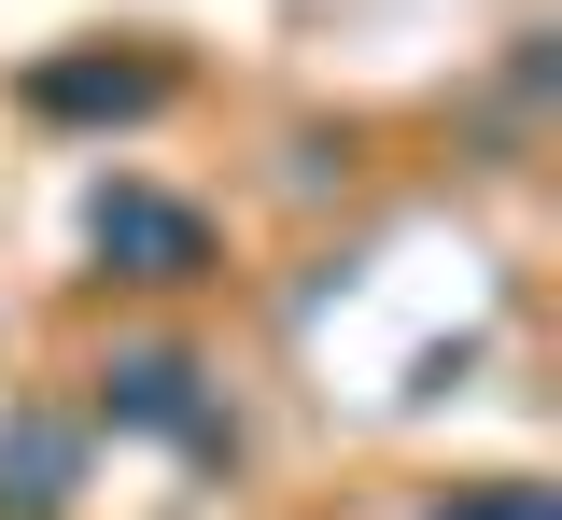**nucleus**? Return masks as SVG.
<instances>
[{
	"label": "nucleus",
	"mask_w": 562,
	"mask_h": 520,
	"mask_svg": "<svg viewBox=\"0 0 562 520\" xmlns=\"http://www.w3.org/2000/svg\"><path fill=\"white\" fill-rule=\"evenodd\" d=\"M492 520H549V507H535V493H520V507H492Z\"/></svg>",
	"instance_id": "f257e3e1"
}]
</instances>
